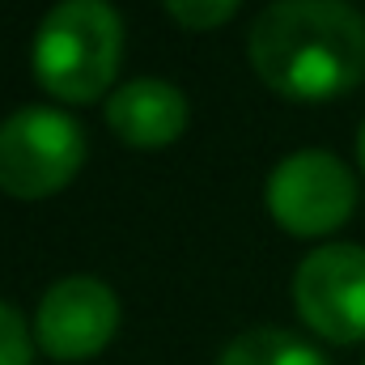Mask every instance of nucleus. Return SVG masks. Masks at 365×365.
<instances>
[{
    "label": "nucleus",
    "mask_w": 365,
    "mask_h": 365,
    "mask_svg": "<svg viewBox=\"0 0 365 365\" xmlns=\"http://www.w3.org/2000/svg\"><path fill=\"white\" fill-rule=\"evenodd\" d=\"M293 302L310 331L331 344L365 340V247H319L293 276Z\"/></svg>",
    "instance_id": "5"
},
{
    "label": "nucleus",
    "mask_w": 365,
    "mask_h": 365,
    "mask_svg": "<svg viewBox=\"0 0 365 365\" xmlns=\"http://www.w3.org/2000/svg\"><path fill=\"white\" fill-rule=\"evenodd\" d=\"M247 60L280 98L327 102L365 77V21L344 0H272L247 30Z\"/></svg>",
    "instance_id": "1"
},
{
    "label": "nucleus",
    "mask_w": 365,
    "mask_h": 365,
    "mask_svg": "<svg viewBox=\"0 0 365 365\" xmlns=\"http://www.w3.org/2000/svg\"><path fill=\"white\" fill-rule=\"evenodd\" d=\"M119 331V297L98 276L56 280L34 314V344L56 361H90Z\"/></svg>",
    "instance_id": "6"
},
{
    "label": "nucleus",
    "mask_w": 365,
    "mask_h": 365,
    "mask_svg": "<svg viewBox=\"0 0 365 365\" xmlns=\"http://www.w3.org/2000/svg\"><path fill=\"white\" fill-rule=\"evenodd\" d=\"M123 60V17L110 0H60L34 34V81L60 102H93Z\"/></svg>",
    "instance_id": "2"
},
{
    "label": "nucleus",
    "mask_w": 365,
    "mask_h": 365,
    "mask_svg": "<svg viewBox=\"0 0 365 365\" xmlns=\"http://www.w3.org/2000/svg\"><path fill=\"white\" fill-rule=\"evenodd\" d=\"M30 357H34V336L26 319L9 302H0V365H30Z\"/></svg>",
    "instance_id": "10"
},
{
    "label": "nucleus",
    "mask_w": 365,
    "mask_h": 365,
    "mask_svg": "<svg viewBox=\"0 0 365 365\" xmlns=\"http://www.w3.org/2000/svg\"><path fill=\"white\" fill-rule=\"evenodd\" d=\"M357 208L353 170L327 149H297L268 175V212L293 238H323Z\"/></svg>",
    "instance_id": "4"
},
{
    "label": "nucleus",
    "mask_w": 365,
    "mask_h": 365,
    "mask_svg": "<svg viewBox=\"0 0 365 365\" xmlns=\"http://www.w3.org/2000/svg\"><path fill=\"white\" fill-rule=\"evenodd\" d=\"M217 365H327V357L297 340L293 331H280V327H255V331H242L221 357Z\"/></svg>",
    "instance_id": "8"
},
{
    "label": "nucleus",
    "mask_w": 365,
    "mask_h": 365,
    "mask_svg": "<svg viewBox=\"0 0 365 365\" xmlns=\"http://www.w3.org/2000/svg\"><path fill=\"white\" fill-rule=\"evenodd\" d=\"M357 158H361V170H365V123H361V132H357Z\"/></svg>",
    "instance_id": "11"
},
{
    "label": "nucleus",
    "mask_w": 365,
    "mask_h": 365,
    "mask_svg": "<svg viewBox=\"0 0 365 365\" xmlns=\"http://www.w3.org/2000/svg\"><path fill=\"white\" fill-rule=\"evenodd\" d=\"M162 4L187 30H212V26H225L242 0H162Z\"/></svg>",
    "instance_id": "9"
},
{
    "label": "nucleus",
    "mask_w": 365,
    "mask_h": 365,
    "mask_svg": "<svg viewBox=\"0 0 365 365\" xmlns=\"http://www.w3.org/2000/svg\"><path fill=\"white\" fill-rule=\"evenodd\" d=\"M86 162V132L56 106H21L0 123V191L47 200L64 191Z\"/></svg>",
    "instance_id": "3"
},
{
    "label": "nucleus",
    "mask_w": 365,
    "mask_h": 365,
    "mask_svg": "<svg viewBox=\"0 0 365 365\" xmlns=\"http://www.w3.org/2000/svg\"><path fill=\"white\" fill-rule=\"evenodd\" d=\"M191 106L179 86L162 77L128 81L106 98V128L132 149H166L187 132Z\"/></svg>",
    "instance_id": "7"
}]
</instances>
